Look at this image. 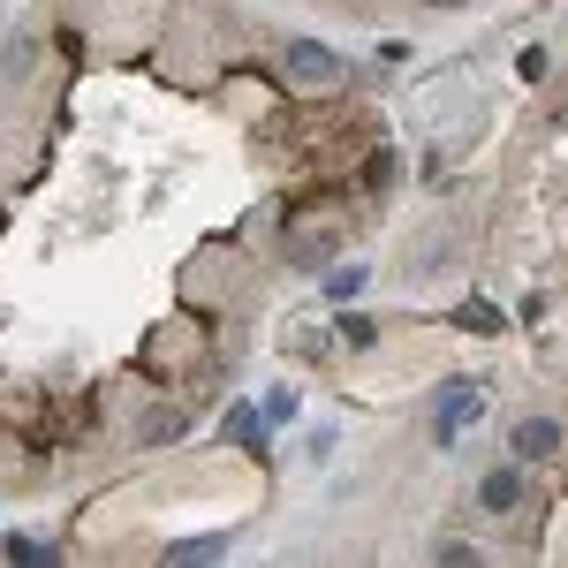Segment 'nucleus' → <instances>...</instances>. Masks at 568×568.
Returning <instances> with one entry per match:
<instances>
[{"mask_svg": "<svg viewBox=\"0 0 568 568\" xmlns=\"http://www.w3.org/2000/svg\"><path fill=\"white\" fill-rule=\"evenodd\" d=\"M281 69H288V84H304V91H342V84H349L342 53L318 45V39H288V45H281Z\"/></svg>", "mask_w": 568, "mask_h": 568, "instance_id": "nucleus-1", "label": "nucleus"}, {"mask_svg": "<svg viewBox=\"0 0 568 568\" xmlns=\"http://www.w3.org/2000/svg\"><path fill=\"white\" fill-rule=\"evenodd\" d=\"M470 417H485V387H478V379H447V387L433 394V439H439V447H455V433H463Z\"/></svg>", "mask_w": 568, "mask_h": 568, "instance_id": "nucleus-2", "label": "nucleus"}, {"mask_svg": "<svg viewBox=\"0 0 568 568\" xmlns=\"http://www.w3.org/2000/svg\"><path fill=\"white\" fill-rule=\"evenodd\" d=\"M190 372V364H205V326L197 318H182V326H160L152 334V349H144V372Z\"/></svg>", "mask_w": 568, "mask_h": 568, "instance_id": "nucleus-3", "label": "nucleus"}, {"mask_svg": "<svg viewBox=\"0 0 568 568\" xmlns=\"http://www.w3.org/2000/svg\"><path fill=\"white\" fill-rule=\"evenodd\" d=\"M508 447H516V463H524V470H530V463H554V455H561V425H554V417H524Z\"/></svg>", "mask_w": 568, "mask_h": 568, "instance_id": "nucleus-4", "label": "nucleus"}, {"mask_svg": "<svg viewBox=\"0 0 568 568\" xmlns=\"http://www.w3.org/2000/svg\"><path fill=\"white\" fill-rule=\"evenodd\" d=\"M524 500V463H500V470H485L478 478V508L485 516H508Z\"/></svg>", "mask_w": 568, "mask_h": 568, "instance_id": "nucleus-5", "label": "nucleus"}, {"mask_svg": "<svg viewBox=\"0 0 568 568\" xmlns=\"http://www.w3.org/2000/svg\"><path fill=\"white\" fill-rule=\"evenodd\" d=\"M455 326H463V334H485V342H500V334H508V311L485 304V296H470V304L455 311Z\"/></svg>", "mask_w": 568, "mask_h": 568, "instance_id": "nucleus-6", "label": "nucleus"}, {"mask_svg": "<svg viewBox=\"0 0 568 568\" xmlns=\"http://www.w3.org/2000/svg\"><path fill=\"white\" fill-rule=\"evenodd\" d=\"M227 439H235V447H265V409L235 402V409H227Z\"/></svg>", "mask_w": 568, "mask_h": 568, "instance_id": "nucleus-7", "label": "nucleus"}, {"mask_svg": "<svg viewBox=\"0 0 568 568\" xmlns=\"http://www.w3.org/2000/svg\"><path fill=\"white\" fill-rule=\"evenodd\" d=\"M364 281H372L364 265H334V273H326V304H356V296H364Z\"/></svg>", "mask_w": 568, "mask_h": 568, "instance_id": "nucleus-8", "label": "nucleus"}, {"mask_svg": "<svg viewBox=\"0 0 568 568\" xmlns=\"http://www.w3.org/2000/svg\"><path fill=\"white\" fill-rule=\"evenodd\" d=\"M23 77H31V39H8V53H0V84L16 91Z\"/></svg>", "mask_w": 568, "mask_h": 568, "instance_id": "nucleus-9", "label": "nucleus"}, {"mask_svg": "<svg viewBox=\"0 0 568 568\" xmlns=\"http://www.w3.org/2000/svg\"><path fill=\"white\" fill-rule=\"evenodd\" d=\"M342 342H349V349H372V342H379V318L349 311V318H342Z\"/></svg>", "mask_w": 568, "mask_h": 568, "instance_id": "nucleus-10", "label": "nucleus"}, {"mask_svg": "<svg viewBox=\"0 0 568 568\" xmlns=\"http://www.w3.org/2000/svg\"><path fill=\"white\" fill-rule=\"evenodd\" d=\"M190 433V409H160L152 425H144V439H182Z\"/></svg>", "mask_w": 568, "mask_h": 568, "instance_id": "nucleus-11", "label": "nucleus"}, {"mask_svg": "<svg viewBox=\"0 0 568 568\" xmlns=\"http://www.w3.org/2000/svg\"><path fill=\"white\" fill-rule=\"evenodd\" d=\"M546 69H554V61H546V45H524V53H516V77H524V84H538Z\"/></svg>", "mask_w": 568, "mask_h": 568, "instance_id": "nucleus-12", "label": "nucleus"}, {"mask_svg": "<svg viewBox=\"0 0 568 568\" xmlns=\"http://www.w3.org/2000/svg\"><path fill=\"white\" fill-rule=\"evenodd\" d=\"M288 417H296V394L273 387V394H265V425H288Z\"/></svg>", "mask_w": 568, "mask_h": 568, "instance_id": "nucleus-13", "label": "nucleus"}, {"mask_svg": "<svg viewBox=\"0 0 568 568\" xmlns=\"http://www.w3.org/2000/svg\"><path fill=\"white\" fill-rule=\"evenodd\" d=\"M0 554H8V561H53V554H45V546H31V538H0Z\"/></svg>", "mask_w": 568, "mask_h": 568, "instance_id": "nucleus-14", "label": "nucleus"}, {"mask_svg": "<svg viewBox=\"0 0 568 568\" xmlns=\"http://www.w3.org/2000/svg\"><path fill=\"white\" fill-rule=\"evenodd\" d=\"M227 538H190V546H175V561H205V554H220Z\"/></svg>", "mask_w": 568, "mask_h": 568, "instance_id": "nucleus-15", "label": "nucleus"}, {"mask_svg": "<svg viewBox=\"0 0 568 568\" xmlns=\"http://www.w3.org/2000/svg\"><path fill=\"white\" fill-rule=\"evenodd\" d=\"M8 463H23V447H16V439H0V470H8Z\"/></svg>", "mask_w": 568, "mask_h": 568, "instance_id": "nucleus-16", "label": "nucleus"}, {"mask_svg": "<svg viewBox=\"0 0 568 568\" xmlns=\"http://www.w3.org/2000/svg\"><path fill=\"white\" fill-rule=\"evenodd\" d=\"M425 8H463V0H425Z\"/></svg>", "mask_w": 568, "mask_h": 568, "instance_id": "nucleus-17", "label": "nucleus"}]
</instances>
